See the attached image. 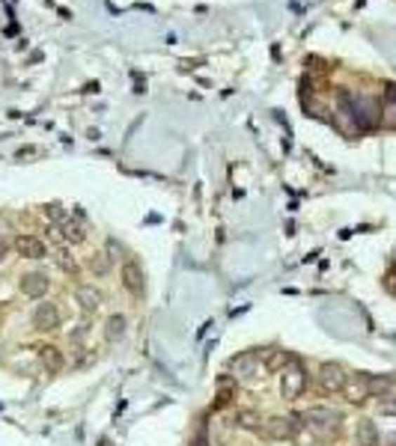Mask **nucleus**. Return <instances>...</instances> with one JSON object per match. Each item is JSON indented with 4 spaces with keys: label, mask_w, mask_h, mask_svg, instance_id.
Here are the masks:
<instances>
[{
    "label": "nucleus",
    "mask_w": 396,
    "mask_h": 446,
    "mask_svg": "<svg viewBox=\"0 0 396 446\" xmlns=\"http://www.w3.org/2000/svg\"><path fill=\"white\" fill-rule=\"evenodd\" d=\"M57 235H60L63 241H69V244H81V241L86 238L84 227H81V223H75V220H60V223H57Z\"/></svg>",
    "instance_id": "15"
},
{
    "label": "nucleus",
    "mask_w": 396,
    "mask_h": 446,
    "mask_svg": "<svg viewBox=\"0 0 396 446\" xmlns=\"http://www.w3.org/2000/svg\"><path fill=\"white\" fill-rule=\"evenodd\" d=\"M230 372L236 381H256V378H263L265 366H263V357L256 351H242L230 360Z\"/></svg>",
    "instance_id": "3"
},
{
    "label": "nucleus",
    "mask_w": 396,
    "mask_h": 446,
    "mask_svg": "<svg viewBox=\"0 0 396 446\" xmlns=\"http://www.w3.org/2000/svg\"><path fill=\"white\" fill-rule=\"evenodd\" d=\"M12 247H15V253H18L21 259H45V256H48L45 241H39L36 235H18Z\"/></svg>",
    "instance_id": "9"
},
{
    "label": "nucleus",
    "mask_w": 396,
    "mask_h": 446,
    "mask_svg": "<svg viewBox=\"0 0 396 446\" xmlns=\"http://www.w3.org/2000/svg\"><path fill=\"white\" fill-rule=\"evenodd\" d=\"M307 390V372L298 360H289L280 372V396L283 399H298V396Z\"/></svg>",
    "instance_id": "2"
},
{
    "label": "nucleus",
    "mask_w": 396,
    "mask_h": 446,
    "mask_svg": "<svg viewBox=\"0 0 396 446\" xmlns=\"http://www.w3.org/2000/svg\"><path fill=\"white\" fill-rule=\"evenodd\" d=\"M304 419V426L313 431L316 438H334L340 431V423H343V417L340 411H334V407H307V411L301 414Z\"/></svg>",
    "instance_id": "1"
},
{
    "label": "nucleus",
    "mask_w": 396,
    "mask_h": 446,
    "mask_svg": "<svg viewBox=\"0 0 396 446\" xmlns=\"http://www.w3.org/2000/svg\"><path fill=\"white\" fill-rule=\"evenodd\" d=\"M385 122L390 128H396V83H390L385 93Z\"/></svg>",
    "instance_id": "18"
},
{
    "label": "nucleus",
    "mask_w": 396,
    "mask_h": 446,
    "mask_svg": "<svg viewBox=\"0 0 396 446\" xmlns=\"http://www.w3.org/2000/svg\"><path fill=\"white\" fill-rule=\"evenodd\" d=\"M48 286H51V283H48V277L42 274V271H30V274H24L18 280L21 295H27V297H45Z\"/></svg>",
    "instance_id": "10"
},
{
    "label": "nucleus",
    "mask_w": 396,
    "mask_h": 446,
    "mask_svg": "<svg viewBox=\"0 0 396 446\" xmlns=\"http://www.w3.org/2000/svg\"><path fill=\"white\" fill-rule=\"evenodd\" d=\"M126 327H128V318L122 313H114L105 321V339L107 342H119L122 337H126Z\"/></svg>",
    "instance_id": "14"
},
{
    "label": "nucleus",
    "mask_w": 396,
    "mask_h": 446,
    "mask_svg": "<svg viewBox=\"0 0 396 446\" xmlns=\"http://www.w3.org/2000/svg\"><path fill=\"white\" fill-rule=\"evenodd\" d=\"M60 321H63V316H60V306L45 301V304H36L33 309V327L42 330V333H51L60 327Z\"/></svg>",
    "instance_id": "5"
},
{
    "label": "nucleus",
    "mask_w": 396,
    "mask_h": 446,
    "mask_svg": "<svg viewBox=\"0 0 396 446\" xmlns=\"http://www.w3.org/2000/svg\"><path fill=\"white\" fill-rule=\"evenodd\" d=\"M316 381H319L322 393H343L345 381H349V372H345L340 363H322Z\"/></svg>",
    "instance_id": "4"
},
{
    "label": "nucleus",
    "mask_w": 396,
    "mask_h": 446,
    "mask_svg": "<svg viewBox=\"0 0 396 446\" xmlns=\"http://www.w3.org/2000/svg\"><path fill=\"white\" fill-rule=\"evenodd\" d=\"M236 426H239V428H247V431H259L263 419H259V414H253V411H239V414H236Z\"/></svg>",
    "instance_id": "19"
},
{
    "label": "nucleus",
    "mask_w": 396,
    "mask_h": 446,
    "mask_svg": "<svg viewBox=\"0 0 396 446\" xmlns=\"http://www.w3.org/2000/svg\"><path fill=\"white\" fill-rule=\"evenodd\" d=\"M295 417H268L263 419V431L268 440H292L295 438Z\"/></svg>",
    "instance_id": "6"
},
{
    "label": "nucleus",
    "mask_w": 396,
    "mask_h": 446,
    "mask_svg": "<svg viewBox=\"0 0 396 446\" xmlns=\"http://www.w3.org/2000/svg\"><path fill=\"white\" fill-rule=\"evenodd\" d=\"M90 271L95 277H107L110 274V256H105V253H93V259H90Z\"/></svg>",
    "instance_id": "20"
},
{
    "label": "nucleus",
    "mask_w": 396,
    "mask_h": 446,
    "mask_svg": "<svg viewBox=\"0 0 396 446\" xmlns=\"http://www.w3.org/2000/svg\"><path fill=\"white\" fill-rule=\"evenodd\" d=\"M396 387V375H369V396L376 399H385Z\"/></svg>",
    "instance_id": "16"
},
{
    "label": "nucleus",
    "mask_w": 396,
    "mask_h": 446,
    "mask_svg": "<svg viewBox=\"0 0 396 446\" xmlns=\"http://www.w3.org/2000/svg\"><path fill=\"white\" fill-rule=\"evenodd\" d=\"M119 277H122V286H126L131 295H143V289H146L143 268H140L138 262H134V259H126V262H122Z\"/></svg>",
    "instance_id": "7"
},
{
    "label": "nucleus",
    "mask_w": 396,
    "mask_h": 446,
    "mask_svg": "<svg viewBox=\"0 0 396 446\" xmlns=\"http://www.w3.org/2000/svg\"><path fill=\"white\" fill-rule=\"evenodd\" d=\"M355 438L357 446H378L381 443V431L373 419H357V428H355Z\"/></svg>",
    "instance_id": "11"
},
{
    "label": "nucleus",
    "mask_w": 396,
    "mask_h": 446,
    "mask_svg": "<svg viewBox=\"0 0 396 446\" xmlns=\"http://www.w3.org/2000/svg\"><path fill=\"white\" fill-rule=\"evenodd\" d=\"M39 363L48 372H60L66 366V357H63V351H60L57 345H42V349H39Z\"/></svg>",
    "instance_id": "13"
},
{
    "label": "nucleus",
    "mask_w": 396,
    "mask_h": 446,
    "mask_svg": "<svg viewBox=\"0 0 396 446\" xmlns=\"http://www.w3.org/2000/svg\"><path fill=\"white\" fill-rule=\"evenodd\" d=\"M54 262H57V268H60V271H66V274H75V271H78V265H75V256H72L69 250H57Z\"/></svg>",
    "instance_id": "21"
},
{
    "label": "nucleus",
    "mask_w": 396,
    "mask_h": 446,
    "mask_svg": "<svg viewBox=\"0 0 396 446\" xmlns=\"http://www.w3.org/2000/svg\"><path fill=\"white\" fill-rule=\"evenodd\" d=\"M75 301L81 304L84 313H95L98 306H102V292L95 286H78L75 289Z\"/></svg>",
    "instance_id": "12"
},
{
    "label": "nucleus",
    "mask_w": 396,
    "mask_h": 446,
    "mask_svg": "<svg viewBox=\"0 0 396 446\" xmlns=\"http://www.w3.org/2000/svg\"><path fill=\"white\" fill-rule=\"evenodd\" d=\"M378 411H381V414H390V417H396V393H390V396H385V399H381Z\"/></svg>",
    "instance_id": "22"
},
{
    "label": "nucleus",
    "mask_w": 396,
    "mask_h": 446,
    "mask_svg": "<svg viewBox=\"0 0 396 446\" xmlns=\"http://www.w3.org/2000/svg\"><path fill=\"white\" fill-rule=\"evenodd\" d=\"M6 253H9V241H0V262L6 259Z\"/></svg>",
    "instance_id": "23"
},
{
    "label": "nucleus",
    "mask_w": 396,
    "mask_h": 446,
    "mask_svg": "<svg viewBox=\"0 0 396 446\" xmlns=\"http://www.w3.org/2000/svg\"><path fill=\"white\" fill-rule=\"evenodd\" d=\"M289 363V357L283 354V351H277V349H268L265 354H263V366H265V372H283V366Z\"/></svg>",
    "instance_id": "17"
},
{
    "label": "nucleus",
    "mask_w": 396,
    "mask_h": 446,
    "mask_svg": "<svg viewBox=\"0 0 396 446\" xmlns=\"http://www.w3.org/2000/svg\"><path fill=\"white\" fill-rule=\"evenodd\" d=\"M345 399H349L352 405H361L364 399H369V375L367 372H357V375H349V381H345Z\"/></svg>",
    "instance_id": "8"
}]
</instances>
